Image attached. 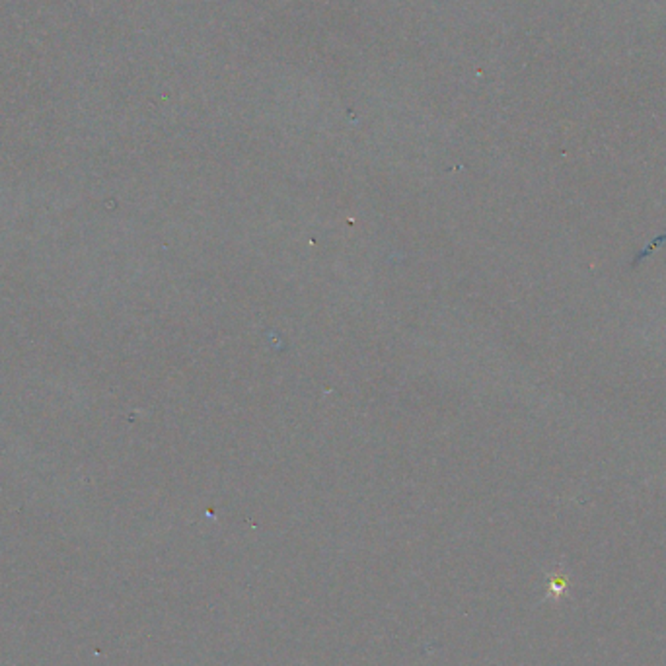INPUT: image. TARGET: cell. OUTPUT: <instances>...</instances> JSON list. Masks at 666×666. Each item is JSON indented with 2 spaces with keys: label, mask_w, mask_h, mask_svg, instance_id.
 <instances>
[{
  "label": "cell",
  "mask_w": 666,
  "mask_h": 666,
  "mask_svg": "<svg viewBox=\"0 0 666 666\" xmlns=\"http://www.w3.org/2000/svg\"><path fill=\"white\" fill-rule=\"evenodd\" d=\"M567 594V580L565 577L561 575V571H558L551 580H549V587H548V596L546 598H553V600H559L561 596H565Z\"/></svg>",
  "instance_id": "6da1fadb"
}]
</instances>
